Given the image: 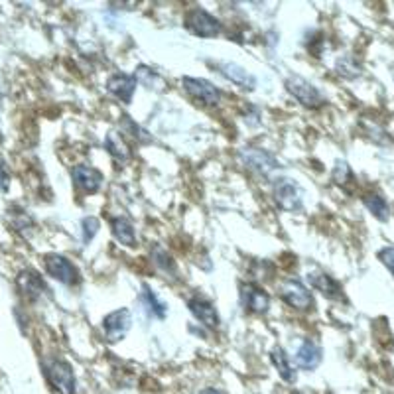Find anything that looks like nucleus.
Segmentation results:
<instances>
[{"instance_id": "f257e3e1", "label": "nucleus", "mask_w": 394, "mask_h": 394, "mask_svg": "<svg viewBox=\"0 0 394 394\" xmlns=\"http://www.w3.org/2000/svg\"><path fill=\"white\" fill-rule=\"evenodd\" d=\"M48 383L60 394H78V378L73 367L63 359H46L42 363Z\"/></svg>"}, {"instance_id": "f03ea898", "label": "nucleus", "mask_w": 394, "mask_h": 394, "mask_svg": "<svg viewBox=\"0 0 394 394\" xmlns=\"http://www.w3.org/2000/svg\"><path fill=\"white\" fill-rule=\"evenodd\" d=\"M286 91L306 109H319L326 105V97L321 95V91L300 75H292L286 79Z\"/></svg>"}, {"instance_id": "7ed1b4c3", "label": "nucleus", "mask_w": 394, "mask_h": 394, "mask_svg": "<svg viewBox=\"0 0 394 394\" xmlns=\"http://www.w3.org/2000/svg\"><path fill=\"white\" fill-rule=\"evenodd\" d=\"M43 266H46V272L52 276L53 280L65 284V286H78L81 282L78 266L63 255H58V252L43 255Z\"/></svg>"}, {"instance_id": "20e7f679", "label": "nucleus", "mask_w": 394, "mask_h": 394, "mask_svg": "<svg viewBox=\"0 0 394 394\" xmlns=\"http://www.w3.org/2000/svg\"><path fill=\"white\" fill-rule=\"evenodd\" d=\"M183 24H186V28L191 34L199 36V38H215V36L221 34V30H223V24L213 14H209L203 9L189 10L186 18H183Z\"/></svg>"}, {"instance_id": "39448f33", "label": "nucleus", "mask_w": 394, "mask_h": 394, "mask_svg": "<svg viewBox=\"0 0 394 394\" xmlns=\"http://www.w3.org/2000/svg\"><path fill=\"white\" fill-rule=\"evenodd\" d=\"M181 85L186 89V93L196 99L197 103L206 105V107H219L223 93L219 87H215L211 81L207 79H197V78H183L181 79Z\"/></svg>"}, {"instance_id": "423d86ee", "label": "nucleus", "mask_w": 394, "mask_h": 394, "mask_svg": "<svg viewBox=\"0 0 394 394\" xmlns=\"http://www.w3.org/2000/svg\"><path fill=\"white\" fill-rule=\"evenodd\" d=\"M239 160L245 168L250 171H257L260 176H270L272 171L280 168V164L270 152H266L262 148H243L239 152Z\"/></svg>"}, {"instance_id": "0eeeda50", "label": "nucleus", "mask_w": 394, "mask_h": 394, "mask_svg": "<svg viewBox=\"0 0 394 394\" xmlns=\"http://www.w3.org/2000/svg\"><path fill=\"white\" fill-rule=\"evenodd\" d=\"M280 298L294 309H300V312L314 309L312 292L298 280H286V282L280 284Z\"/></svg>"}, {"instance_id": "6e6552de", "label": "nucleus", "mask_w": 394, "mask_h": 394, "mask_svg": "<svg viewBox=\"0 0 394 394\" xmlns=\"http://www.w3.org/2000/svg\"><path fill=\"white\" fill-rule=\"evenodd\" d=\"M130 326H132V314L127 308L115 309V312L103 317L105 337H107V341L111 343L124 339V335L129 334Z\"/></svg>"}, {"instance_id": "1a4fd4ad", "label": "nucleus", "mask_w": 394, "mask_h": 394, "mask_svg": "<svg viewBox=\"0 0 394 394\" xmlns=\"http://www.w3.org/2000/svg\"><path fill=\"white\" fill-rule=\"evenodd\" d=\"M71 180L75 183V188L81 189L87 196H93L97 193L101 186H103V174L93 168V166H85V164H79L71 170Z\"/></svg>"}, {"instance_id": "9d476101", "label": "nucleus", "mask_w": 394, "mask_h": 394, "mask_svg": "<svg viewBox=\"0 0 394 394\" xmlns=\"http://www.w3.org/2000/svg\"><path fill=\"white\" fill-rule=\"evenodd\" d=\"M240 302L250 314H266L270 308V296L266 294L265 288L252 282L240 284Z\"/></svg>"}, {"instance_id": "9b49d317", "label": "nucleus", "mask_w": 394, "mask_h": 394, "mask_svg": "<svg viewBox=\"0 0 394 394\" xmlns=\"http://www.w3.org/2000/svg\"><path fill=\"white\" fill-rule=\"evenodd\" d=\"M275 199L280 209L284 211H300L302 209V196L298 191V186L292 180H280L275 186Z\"/></svg>"}, {"instance_id": "f8f14e48", "label": "nucleus", "mask_w": 394, "mask_h": 394, "mask_svg": "<svg viewBox=\"0 0 394 394\" xmlns=\"http://www.w3.org/2000/svg\"><path fill=\"white\" fill-rule=\"evenodd\" d=\"M188 308L189 312L193 314L197 321H201L203 326L209 327V329H217L219 327V314H217V309L209 300L206 298H201V296H193V298H189L188 300Z\"/></svg>"}, {"instance_id": "ddd939ff", "label": "nucleus", "mask_w": 394, "mask_h": 394, "mask_svg": "<svg viewBox=\"0 0 394 394\" xmlns=\"http://www.w3.org/2000/svg\"><path fill=\"white\" fill-rule=\"evenodd\" d=\"M107 89H109V93L119 99L120 103L130 105L134 91H137V79L130 78L127 73H115L107 79Z\"/></svg>"}, {"instance_id": "4468645a", "label": "nucleus", "mask_w": 394, "mask_h": 394, "mask_svg": "<svg viewBox=\"0 0 394 394\" xmlns=\"http://www.w3.org/2000/svg\"><path fill=\"white\" fill-rule=\"evenodd\" d=\"M217 69H219V73H221L225 79H229L231 83L243 87V89H247V91H252V89L257 87V78L245 68L237 65V63L225 61V63H219Z\"/></svg>"}, {"instance_id": "2eb2a0df", "label": "nucleus", "mask_w": 394, "mask_h": 394, "mask_svg": "<svg viewBox=\"0 0 394 394\" xmlns=\"http://www.w3.org/2000/svg\"><path fill=\"white\" fill-rule=\"evenodd\" d=\"M324 359L321 355V347L317 345L316 341L312 339H306L302 343L300 349L296 351V365L302 368V371H316L319 367V363Z\"/></svg>"}, {"instance_id": "dca6fc26", "label": "nucleus", "mask_w": 394, "mask_h": 394, "mask_svg": "<svg viewBox=\"0 0 394 394\" xmlns=\"http://www.w3.org/2000/svg\"><path fill=\"white\" fill-rule=\"evenodd\" d=\"M308 280L317 292H321L329 300H343L341 284L337 282L334 276L326 275V272H309Z\"/></svg>"}, {"instance_id": "f3484780", "label": "nucleus", "mask_w": 394, "mask_h": 394, "mask_svg": "<svg viewBox=\"0 0 394 394\" xmlns=\"http://www.w3.org/2000/svg\"><path fill=\"white\" fill-rule=\"evenodd\" d=\"M18 288H20V292L26 296L28 300H38L46 292V284H43L42 276L38 275L36 270L28 268V270H22L18 275Z\"/></svg>"}, {"instance_id": "a211bd4d", "label": "nucleus", "mask_w": 394, "mask_h": 394, "mask_svg": "<svg viewBox=\"0 0 394 394\" xmlns=\"http://www.w3.org/2000/svg\"><path fill=\"white\" fill-rule=\"evenodd\" d=\"M111 233L117 243L129 247V249H134L138 245L134 225L130 223L127 217H115V219H111Z\"/></svg>"}, {"instance_id": "6ab92c4d", "label": "nucleus", "mask_w": 394, "mask_h": 394, "mask_svg": "<svg viewBox=\"0 0 394 394\" xmlns=\"http://www.w3.org/2000/svg\"><path fill=\"white\" fill-rule=\"evenodd\" d=\"M105 148L111 156L115 162L119 166H124V164L130 160V150L129 146L124 144V140L120 138L119 132H109L107 138H105Z\"/></svg>"}, {"instance_id": "aec40b11", "label": "nucleus", "mask_w": 394, "mask_h": 394, "mask_svg": "<svg viewBox=\"0 0 394 394\" xmlns=\"http://www.w3.org/2000/svg\"><path fill=\"white\" fill-rule=\"evenodd\" d=\"M270 361H272V365L276 367V371H278V375H280V378H282L284 383H288V385H294V383H296L298 375H296V371L292 367L290 359H288V355H286V351H284L282 347H275V349H272Z\"/></svg>"}, {"instance_id": "412c9836", "label": "nucleus", "mask_w": 394, "mask_h": 394, "mask_svg": "<svg viewBox=\"0 0 394 394\" xmlns=\"http://www.w3.org/2000/svg\"><path fill=\"white\" fill-rule=\"evenodd\" d=\"M150 257H152V262H154V266L160 272H164L166 276H171V278L178 276V265H176V260L168 255V250L156 245L154 249L150 250Z\"/></svg>"}, {"instance_id": "4be33fe9", "label": "nucleus", "mask_w": 394, "mask_h": 394, "mask_svg": "<svg viewBox=\"0 0 394 394\" xmlns=\"http://www.w3.org/2000/svg\"><path fill=\"white\" fill-rule=\"evenodd\" d=\"M134 79H137V83H140L146 89H156V91H162L164 87H166V81L160 73H156L154 69L146 68V65H138L134 69Z\"/></svg>"}, {"instance_id": "5701e85b", "label": "nucleus", "mask_w": 394, "mask_h": 394, "mask_svg": "<svg viewBox=\"0 0 394 394\" xmlns=\"http://www.w3.org/2000/svg\"><path fill=\"white\" fill-rule=\"evenodd\" d=\"M363 203L371 213L377 217L378 221H388L390 219V207L380 193H367L363 197Z\"/></svg>"}, {"instance_id": "b1692460", "label": "nucleus", "mask_w": 394, "mask_h": 394, "mask_svg": "<svg viewBox=\"0 0 394 394\" xmlns=\"http://www.w3.org/2000/svg\"><path fill=\"white\" fill-rule=\"evenodd\" d=\"M120 130H122L124 134H129L132 140H137L138 144H150V142H152V137H150L140 124H137L134 120L130 119V117H127V115L120 117Z\"/></svg>"}, {"instance_id": "393cba45", "label": "nucleus", "mask_w": 394, "mask_h": 394, "mask_svg": "<svg viewBox=\"0 0 394 394\" xmlns=\"http://www.w3.org/2000/svg\"><path fill=\"white\" fill-rule=\"evenodd\" d=\"M142 302H144L146 308L152 312V316H156L158 319H164L166 314H168V306L162 300H158V296H156L154 290L148 284L142 286Z\"/></svg>"}, {"instance_id": "a878e982", "label": "nucleus", "mask_w": 394, "mask_h": 394, "mask_svg": "<svg viewBox=\"0 0 394 394\" xmlns=\"http://www.w3.org/2000/svg\"><path fill=\"white\" fill-rule=\"evenodd\" d=\"M337 73L347 79H355L361 75V65L357 63L355 58L345 55V58H341V60L337 61Z\"/></svg>"}, {"instance_id": "bb28decb", "label": "nucleus", "mask_w": 394, "mask_h": 394, "mask_svg": "<svg viewBox=\"0 0 394 394\" xmlns=\"http://www.w3.org/2000/svg\"><path fill=\"white\" fill-rule=\"evenodd\" d=\"M334 181L337 186H347L353 181V171L347 162H337L334 168Z\"/></svg>"}, {"instance_id": "cd10ccee", "label": "nucleus", "mask_w": 394, "mask_h": 394, "mask_svg": "<svg viewBox=\"0 0 394 394\" xmlns=\"http://www.w3.org/2000/svg\"><path fill=\"white\" fill-rule=\"evenodd\" d=\"M81 227H83V243L89 245V243L93 240L95 235L99 233V229H101V223H99V219H97V217L89 215V217H85V219L81 221Z\"/></svg>"}, {"instance_id": "c85d7f7f", "label": "nucleus", "mask_w": 394, "mask_h": 394, "mask_svg": "<svg viewBox=\"0 0 394 394\" xmlns=\"http://www.w3.org/2000/svg\"><path fill=\"white\" fill-rule=\"evenodd\" d=\"M378 260L390 270V275L394 276V247H385L383 250H378Z\"/></svg>"}, {"instance_id": "c756f323", "label": "nucleus", "mask_w": 394, "mask_h": 394, "mask_svg": "<svg viewBox=\"0 0 394 394\" xmlns=\"http://www.w3.org/2000/svg\"><path fill=\"white\" fill-rule=\"evenodd\" d=\"M10 188V170L6 160L0 154V191H6Z\"/></svg>"}, {"instance_id": "7c9ffc66", "label": "nucleus", "mask_w": 394, "mask_h": 394, "mask_svg": "<svg viewBox=\"0 0 394 394\" xmlns=\"http://www.w3.org/2000/svg\"><path fill=\"white\" fill-rule=\"evenodd\" d=\"M199 394H225L223 390H219V388H215V386H209V388H203Z\"/></svg>"}]
</instances>
